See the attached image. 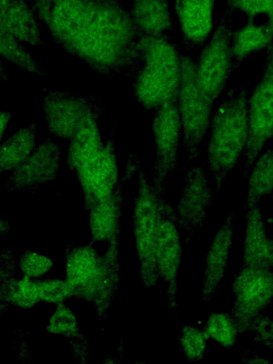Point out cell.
<instances>
[{
	"label": "cell",
	"instance_id": "obj_1",
	"mask_svg": "<svg viewBox=\"0 0 273 364\" xmlns=\"http://www.w3.org/2000/svg\"><path fill=\"white\" fill-rule=\"evenodd\" d=\"M53 41L107 77L138 63L139 33L120 0H26Z\"/></svg>",
	"mask_w": 273,
	"mask_h": 364
},
{
	"label": "cell",
	"instance_id": "obj_2",
	"mask_svg": "<svg viewBox=\"0 0 273 364\" xmlns=\"http://www.w3.org/2000/svg\"><path fill=\"white\" fill-rule=\"evenodd\" d=\"M139 61L127 74L136 101L146 110L178 97L181 57L165 34L139 35Z\"/></svg>",
	"mask_w": 273,
	"mask_h": 364
},
{
	"label": "cell",
	"instance_id": "obj_3",
	"mask_svg": "<svg viewBox=\"0 0 273 364\" xmlns=\"http://www.w3.org/2000/svg\"><path fill=\"white\" fill-rule=\"evenodd\" d=\"M248 100L247 87L235 85L228 90L213 116L207 156L218 191L245 154L248 138Z\"/></svg>",
	"mask_w": 273,
	"mask_h": 364
},
{
	"label": "cell",
	"instance_id": "obj_4",
	"mask_svg": "<svg viewBox=\"0 0 273 364\" xmlns=\"http://www.w3.org/2000/svg\"><path fill=\"white\" fill-rule=\"evenodd\" d=\"M213 102L198 84L196 63L191 56L182 55L178 103L188 162L198 156L200 145L211 123Z\"/></svg>",
	"mask_w": 273,
	"mask_h": 364
},
{
	"label": "cell",
	"instance_id": "obj_5",
	"mask_svg": "<svg viewBox=\"0 0 273 364\" xmlns=\"http://www.w3.org/2000/svg\"><path fill=\"white\" fill-rule=\"evenodd\" d=\"M164 198L156 192L140 168L138 171V191L134 203L133 228L140 274L147 287L154 285L159 278L155 247Z\"/></svg>",
	"mask_w": 273,
	"mask_h": 364
},
{
	"label": "cell",
	"instance_id": "obj_6",
	"mask_svg": "<svg viewBox=\"0 0 273 364\" xmlns=\"http://www.w3.org/2000/svg\"><path fill=\"white\" fill-rule=\"evenodd\" d=\"M233 11L226 9L215 31L196 63V75L202 91L215 101L236 70L231 40Z\"/></svg>",
	"mask_w": 273,
	"mask_h": 364
},
{
	"label": "cell",
	"instance_id": "obj_7",
	"mask_svg": "<svg viewBox=\"0 0 273 364\" xmlns=\"http://www.w3.org/2000/svg\"><path fill=\"white\" fill-rule=\"evenodd\" d=\"M273 137V43L267 48L262 75L248 100V138L242 180Z\"/></svg>",
	"mask_w": 273,
	"mask_h": 364
},
{
	"label": "cell",
	"instance_id": "obj_8",
	"mask_svg": "<svg viewBox=\"0 0 273 364\" xmlns=\"http://www.w3.org/2000/svg\"><path fill=\"white\" fill-rule=\"evenodd\" d=\"M104 110L101 98L97 95L55 90L48 92L43 104L49 132L55 137L70 141L91 117Z\"/></svg>",
	"mask_w": 273,
	"mask_h": 364
},
{
	"label": "cell",
	"instance_id": "obj_9",
	"mask_svg": "<svg viewBox=\"0 0 273 364\" xmlns=\"http://www.w3.org/2000/svg\"><path fill=\"white\" fill-rule=\"evenodd\" d=\"M152 122L156 159L153 187L164 196L168 177L176 170L178 149L182 134L178 97L165 101L154 109Z\"/></svg>",
	"mask_w": 273,
	"mask_h": 364
},
{
	"label": "cell",
	"instance_id": "obj_10",
	"mask_svg": "<svg viewBox=\"0 0 273 364\" xmlns=\"http://www.w3.org/2000/svg\"><path fill=\"white\" fill-rule=\"evenodd\" d=\"M180 229L176 210L164 198L156 238V263L159 277L166 285L168 308L176 318L178 277L182 262Z\"/></svg>",
	"mask_w": 273,
	"mask_h": 364
},
{
	"label": "cell",
	"instance_id": "obj_11",
	"mask_svg": "<svg viewBox=\"0 0 273 364\" xmlns=\"http://www.w3.org/2000/svg\"><path fill=\"white\" fill-rule=\"evenodd\" d=\"M235 299L230 314L240 332L247 331L252 319L273 302L271 269L242 265L232 284Z\"/></svg>",
	"mask_w": 273,
	"mask_h": 364
},
{
	"label": "cell",
	"instance_id": "obj_12",
	"mask_svg": "<svg viewBox=\"0 0 273 364\" xmlns=\"http://www.w3.org/2000/svg\"><path fill=\"white\" fill-rule=\"evenodd\" d=\"M114 134L115 125L100 150L76 172L84 194L85 207L88 210L107 199L119 182Z\"/></svg>",
	"mask_w": 273,
	"mask_h": 364
},
{
	"label": "cell",
	"instance_id": "obj_13",
	"mask_svg": "<svg viewBox=\"0 0 273 364\" xmlns=\"http://www.w3.org/2000/svg\"><path fill=\"white\" fill-rule=\"evenodd\" d=\"M213 202V191L203 168L190 167L184 173L176 209L178 225L186 232V242L203 228Z\"/></svg>",
	"mask_w": 273,
	"mask_h": 364
},
{
	"label": "cell",
	"instance_id": "obj_14",
	"mask_svg": "<svg viewBox=\"0 0 273 364\" xmlns=\"http://www.w3.org/2000/svg\"><path fill=\"white\" fill-rule=\"evenodd\" d=\"M66 279L72 294L101 297L109 287L110 276L102 259L89 247L72 250L66 261Z\"/></svg>",
	"mask_w": 273,
	"mask_h": 364
},
{
	"label": "cell",
	"instance_id": "obj_15",
	"mask_svg": "<svg viewBox=\"0 0 273 364\" xmlns=\"http://www.w3.org/2000/svg\"><path fill=\"white\" fill-rule=\"evenodd\" d=\"M60 161V147L48 138L13 170L4 188L9 192L38 190L56 178Z\"/></svg>",
	"mask_w": 273,
	"mask_h": 364
},
{
	"label": "cell",
	"instance_id": "obj_16",
	"mask_svg": "<svg viewBox=\"0 0 273 364\" xmlns=\"http://www.w3.org/2000/svg\"><path fill=\"white\" fill-rule=\"evenodd\" d=\"M215 1L174 0V10L184 48L200 47L210 38L213 28Z\"/></svg>",
	"mask_w": 273,
	"mask_h": 364
},
{
	"label": "cell",
	"instance_id": "obj_17",
	"mask_svg": "<svg viewBox=\"0 0 273 364\" xmlns=\"http://www.w3.org/2000/svg\"><path fill=\"white\" fill-rule=\"evenodd\" d=\"M234 215V211L226 215L208 250L202 281L204 303L212 299L225 276L232 243Z\"/></svg>",
	"mask_w": 273,
	"mask_h": 364
},
{
	"label": "cell",
	"instance_id": "obj_18",
	"mask_svg": "<svg viewBox=\"0 0 273 364\" xmlns=\"http://www.w3.org/2000/svg\"><path fill=\"white\" fill-rule=\"evenodd\" d=\"M37 17L26 0H1L0 26L20 42L45 47Z\"/></svg>",
	"mask_w": 273,
	"mask_h": 364
},
{
	"label": "cell",
	"instance_id": "obj_19",
	"mask_svg": "<svg viewBox=\"0 0 273 364\" xmlns=\"http://www.w3.org/2000/svg\"><path fill=\"white\" fill-rule=\"evenodd\" d=\"M242 265L270 269L267 262L269 237L259 203L247 209Z\"/></svg>",
	"mask_w": 273,
	"mask_h": 364
},
{
	"label": "cell",
	"instance_id": "obj_20",
	"mask_svg": "<svg viewBox=\"0 0 273 364\" xmlns=\"http://www.w3.org/2000/svg\"><path fill=\"white\" fill-rule=\"evenodd\" d=\"M130 12L139 35L165 34L172 28L168 0H133Z\"/></svg>",
	"mask_w": 273,
	"mask_h": 364
},
{
	"label": "cell",
	"instance_id": "obj_21",
	"mask_svg": "<svg viewBox=\"0 0 273 364\" xmlns=\"http://www.w3.org/2000/svg\"><path fill=\"white\" fill-rule=\"evenodd\" d=\"M273 43V34L265 23H257L255 20L237 30H233L231 40L232 51L236 69L247 58L256 52L267 48Z\"/></svg>",
	"mask_w": 273,
	"mask_h": 364
},
{
	"label": "cell",
	"instance_id": "obj_22",
	"mask_svg": "<svg viewBox=\"0 0 273 364\" xmlns=\"http://www.w3.org/2000/svg\"><path fill=\"white\" fill-rule=\"evenodd\" d=\"M102 114L91 117L79 130L68 148L67 163L71 171H77L102 147L99 128Z\"/></svg>",
	"mask_w": 273,
	"mask_h": 364
},
{
	"label": "cell",
	"instance_id": "obj_23",
	"mask_svg": "<svg viewBox=\"0 0 273 364\" xmlns=\"http://www.w3.org/2000/svg\"><path fill=\"white\" fill-rule=\"evenodd\" d=\"M36 124L20 129L1 146V173L14 170L33 151L36 139Z\"/></svg>",
	"mask_w": 273,
	"mask_h": 364
},
{
	"label": "cell",
	"instance_id": "obj_24",
	"mask_svg": "<svg viewBox=\"0 0 273 364\" xmlns=\"http://www.w3.org/2000/svg\"><path fill=\"white\" fill-rule=\"evenodd\" d=\"M250 170L245 209L259 204L265 196L273 193V148L265 151Z\"/></svg>",
	"mask_w": 273,
	"mask_h": 364
},
{
	"label": "cell",
	"instance_id": "obj_25",
	"mask_svg": "<svg viewBox=\"0 0 273 364\" xmlns=\"http://www.w3.org/2000/svg\"><path fill=\"white\" fill-rule=\"evenodd\" d=\"M1 28V56L26 71L38 76L45 75L46 70L36 61L26 48L6 28Z\"/></svg>",
	"mask_w": 273,
	"mask_h": 364
},
{
	"label": "cell",
	"instance_id": "obj_26",
	"mask_svg": "<svg viewBox=\"0 0 273 364\" xmlns=\"http://www.w3.org/2000/svg\"><path fill=\"white\" fill-rule=\"evenodd\" d=\"M203 329L208 338L227 348L236 343L240 333L235 320L230 313L210 314Z\"/></svg>",
	"mask_w": 273,
	"mask_h": 364
},
{
	"label": "cell",
	"instance_id": "obj_27",
	"mask_svg": "<svg viewBox=\"0 0 273 364\" xmlns=\"http://www.w3.org/2000/svg\"><path fill=\"white\" fill-rule=\"evenodd\" d=\"M208 338L203 328L191 325L184 326L177 338L182 353L190 362L204 358Z\"/></svg>",
	"mask_w": 273,
	"mask_h": 364
},
{
	"label": "cell",
	"instance_id": "obj_28",
	"mask_svg": "<svg viewBox=\"0 0 273 364\" xmlns=\"http://www.w3.org/2000/svg\"><path fill=\"white\" fill-rule=\"evenodd\" d=\"M10 296L11 301L15 305L22 308L31 307L40 301L38 282L24 276L23 279L13 284Z\"/></svg>",
	"mask_w": 273,
	"mask_h": 364
},
{
	"label": "cell",
	"instance_id": "obj_29",
	"mask_svg": "<svg viewBox=\"0 0 273 364\" xmlns=\"http://www.w3.org/2000/svg\"><path fill=\"white\" fill-rule=\"evenodd\" d=\"M40 300L58 304L72 295L70 288L66 281L46 279L38 282Z\"/></svg>",
	"mask_w": 273,
	"mask_h": 364
},
{
	"label": "cell",
	"instance_id": "obj_30",
	"mask_svg": "<svg viewBox=\"0 0 273 364\" xmlns=\"http://www.w3.org/2000/svg\"><path fill=\"white\" fill-rule=\"evenodd\" d=\"M247 331L255 342L273 350V320L270 317L259 313L250 321Z\"/></svg>",
	"mask_w": 273,
	"mask_h": 364
},
{
	"label": "cell",
	"instance_id": "obj_31",
	"mask_svg": "<svg viewBox=\"0 0 273 364\" xmlns=\"http://www.w3.org/2000/svg\"><path fill=\"white\" fill-rule=\"evenodd\" d=\"M52 267V262L44 255L35 252H27L20 262V268L25 277L31 279L41 277Z\"/></svg>",
	"mask_w": 273,
	"mask_h": 364
},
{
	"label": "cell",
	"instance_id": "obj_32",
	"mask_svg": "<svg viewBox=\"0 0 273 364\" xmlns=\"http://www.w3.org/2000/svg\"><path fill=\"white\" fill-rule=\"evenodd\" d=\"M270 0H232L227 4V9L232 11H239L244 14L248 20H255V18L261 14H266L269 8Z\"/></svg>",
	"mask_w": 273,
	"mask_h": 364
},
{
	"label": "cell",
	"instance_id": "obj_33",
	"mask_svg": "<svg viewBox=\"0 0 273 364\" xmlns=\"http://www.w3.org/2000/svg\"><path fill=\"white\" fill-rule=\"evenodd\" d=\"M50 331L63 335H69L75 332L76 323L74 315L68 309H58L50 319Z\"/></svg>",
	"mask_w": 273,
	"mask_h": 364
},
{
	"label": "cell",
	"instance_id": "obj_34",
	"mask_svg": "<svg viewBox=\"0 0 273 364\" xmlns=\"http://www.w3.org/2000/svg\"><path fill=\"white\" fill-rule=\"evenodd\" d=\"M242 360L247 363H268L267 360L259 358L256 355L250 353V351H245L242 355Z\"/></svg>",
	"mask_w": 273,
	"mask_h": 364
},
{
	"label": "cell",
	"instance_id": "obj_35",
	"mask_svg": "<svg viewBox=\"0 0 273 364\" xmlns=\"http://www.w3.org/2000/svg\"><path fill=\"white\" fill-rule=\"evenodd\" d=\"M266 25L273 34V0L269 1V5L267 14Z\"/></svg>",
	"mask_w": 273,
	"mask_h": 364
},
{
	"label": "cell",
	"instance_id": "obj_36",
	"mask_svg": "<svg viewBox=\"0 0 273 364\" xmlns=\"http://www.w3.org/2000/svg\"><path fill=\"white\" fill-rule=\"evenodd\" d=\"M11 119V114L9 112H1V138H2L7 124Z\"/></svg>",
	"mask_w": 273,
	"mask_h": 364
},
{
	"label": "cell",
	"instance_id": "obj_37",
	"mask_svg": "<svg viewBox=\"0 0 273 364\" xmlns=\"http://www.w3.org/2000/svg\"><path fill=\"white\" fill-rule=\"evenodd\" d=\"M267 262L269 268L273 267V238L269 239L268 251H267Z\"/></svg>",
	"mask_w": 273,
	"mask_h": 364
},
{
	"label": "cell",
	"instance_id": "obj_38",
	"mask_svg": "<svg viewBox=\"0 0 273 364\" xmlns=\"http://www.w3.org/2000/svg\"><path fill=\"white\" fill-rule=\"evenodd\" d=\"M232 0H228L227 4L231 2Z\"/></svg>",
	"mask_w": 273,
	"mask_h": 364
},
{
	"label": "cell",
	"instance_id": "obj_39",
	"mask_svg": "<svg viewBox=\"0 0 273 364\" xmlns=\"http://www.w3.org/2000/svg\"><path fill=\"white\" fill-rule=\"evenodd\" d=\"M272 202L273 203V195H272Z\"/></svg>",
	"mask_w": 273,
	"mask_h": 364
}]
</instances>
